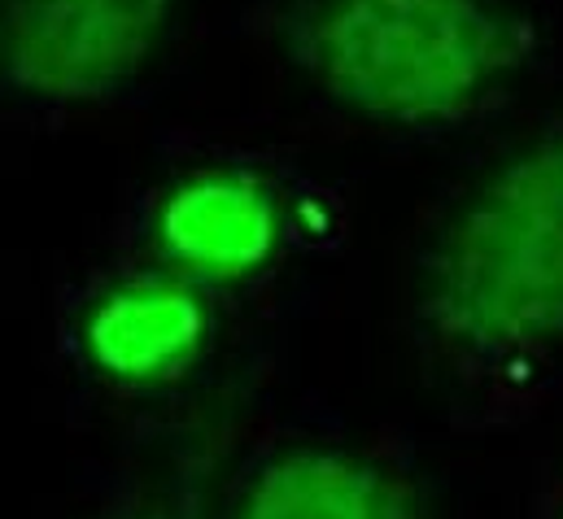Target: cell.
Here are the masks:
<instances>
[{
    "instance_id": "cell-3",
    "label": "cell",
    "mask_w": 563,
    "mask_h": 519,
    "mask_svg": "<svg viewBox=\"0 0 563 519\" xmlns=\"http://www.w3.org/2000/svg\"><path fill=\"white\" fill-rule=\"evenodd\" d=\"M179 0H0V88L79 106L132 84Z\"/></svg>"
},
{
    "instance_id": "cell-7",
    "label": "cell",
    "mask_w": 563,
    "mask_h": 519,
    "mask_svg": "<svg viewBox=\"0 0 563 519\" xmlns=\"http://www.w3.org/2000/svg\"><path fill=\"white\" fill-rule=\"evenodd\" d=\"M241 406V389H223L201 401L166 441L141 485L119 507H110L106 519H219Z\"/></svg>"
},
{
    "instance_id": "cell-6",
    "label": "cell",
    "mask_w": 563,
    "mask_h": 519,
    "mask_svg": "<svg viewBox=\"0 0 563 519\" xmlns=\"http://www.w3.org/2000/svg\"><path fill=\"white\" fill-rule=\"evenodd\" d=\"M228 519H428V503L411 476L380 459L292 445L245 481Z\"/></svg>"
},
{
    "instance_id": "cell-4",
    "label": "cell",
    "mask_w": 563,
    "mask_h": 519,
    "mask_svg": "<svg viewBox=\"0 0 563 519\" xmlns=\"http://www.w3.org/2000/svg\"><path fill=\"white\" fill-rule=\"evenodd\" d=\"M276 192L250 170H201L166 192L153 219L162 258L188 284H236L280 245Z\"/></svg>"
},
{
    "instance_id": "cell-2",
    "label": "cell",
    "mask_w": 563,
    "mask_h": 519,
    "mask_svg": "<svg viewBox=\"0 0 563 519\" xmlns=\"http://www.w3.org/2000/svg\"><path fill=\"white\" fill-rule=\"evenodd\" d=\"M428 328L467 354L563 336V128L503 157L445 219L423 266Z\"/></svg>"
},
{
    "instance_id": "cell-1",
    "label": "cell",
    "mask_w": 563,
    "mask_h": 519,
    "mask_svg": "<svg viewBox=\"0 0 563 519\" xmlns=\"http://www.w3.org/2000/svg\"><path fill=\"white\" fill-rule=\"evenodd\" d=\"M280 44L345 110L437 128L525 70L533 22L503 0H288Z\"/></svg>"
},
{
    "instance_id": "cell-5",
    "label": "cell",
    "mask_w": 563,
    "mask_h": 519,
    "mask_svg": "<svg viewBox=\"0 0 563 519\" xmlns=\"http://www.w3.org/2000/svg\"><path fill=\"white\" fill-rule=\"evenodd\" d=\"M210 310L197 284L175 270L132 275L106 288L84 314L88 363L132 389L179 380L206 350Z\"/></svg>"
}]
</instances>
